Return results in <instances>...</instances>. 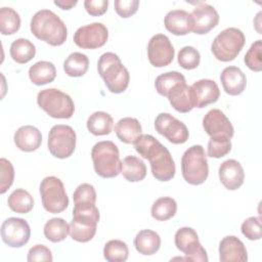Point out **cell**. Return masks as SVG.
<instances>
[{"instance_id": "1", "label": "cell", "mask_w": 262, "mask_h": 262, "mask_svg": "<svg viewBox=\"0 0 262 262\" xmlns=\"http://www.w3.org/2000/svg\"><path fill=\"white\" fill-rule=\"evenodd\" d=\"M135 150L149 161L151 174L159 181H169L175 176L176 167L169 149L150 134H141L133 143Z\"/></svg>"}, {"instance_id": "2", "label": "cell", "mask_w": 262, "mask_h": 262, "mask_svg": "<svg viewBox=\"0 0 262 262\" xmlns=\"http://www.w3.org/2000/svg\"><path fill=\"white\" fill-rule=\"evenodd\" d=\"M32 34L51 46L62 45L68 37V29L62 19L49 9L37 11L31 19Z\"/></svg>"}, {"instance_id": "3", "label": "cell", "mask_w": 262, "mask_h": 262, "mask_svg": "<svg viewBox=\"0 0 262 262\" xmlns=\"http://www.w3.org/2000/svg\"><path fill=\"white\" fill-rule=\"evenodd\" d=\"M100 215L95 204H75L73 219L69 223L70 236L79 243L91 241L97 228Z\"/></svg>"}, {"instance_id": "4", "label": "cell", "mask_w": 262, "mask_h": 262, "mask_svg": "<svg viewBox=\"0 0 262 262\" xmlns=\"http://www.w3.org/2000/svg\"><path fill=\"white\" fill-rule=\"evenodd\" d=\"M97 70L112 93H122L127 89L130 74L116 53L105 52L101 54L97 62Z\"/></svg>"}, {"instance_id": "5", "label": "cell", "mask_w": 262, "mask_h": 262, "mask_svg": "<svg viewBox=\"0 0 262 262\" xmlns=\"http://www.w3.org/2000/svg\"><path fill=\"white\" fill-rule=\"evenodd\" d=\"M94 171L102 178H114L121 173L122 161L118 146L110 140L99 141L91 150Z\"/></svg>"}, {"instance_id": "6", "label": "cell", "mask_w": 262, "mask_h": 262, "mask_svg": "<svg viewBox=\"0 0 262 262\" xmlns=\"http://www.w3.org/2000/svg\"><path fill=\"white\" fill-rule=\"evenodd\" d=\"M181 172L184 180L191 185H200L207 180L209 166L202 145H192L184 151L181 158Z\"/></svg>"}, {"instance_id": "7", "label": "cell", "mask_w": 262, "mask_h": 262, "mask_svg": "<svg viewBox=\"0 0 262 262\" xmlns=\"http://www.w3.org/2000/svg\"><path fill=\"white\" fill-rule=\"evenodd\" d=\"M38 105L52 118L70 119L75 112L71 96L56 88L41 90L37 95Z\"/></svg>"}, {"instance_id": "8", "label": "cell", "mask_w": 262, "mask_h": 262, "mask_svg": "<svg viewBox=\"0 0 262 262\" xmlns=\"http://www.w3.org/2000/svg\"><path fill=\"white\" fill-rule=\"evenodd\" d=\"M246 43L244 33L237 28H227L221 31L213 40L211 50L220 61L233 60Z\"/></svg>"}, {"instance_id": "9", "label": "cell", "mask_w": 262, "mask_h": 262, "mask_svg": "<svg viewBox=\"0 0 262 262\" xmlns=\"http://www.w3.org/2000/svg\"><path fill=\"white\" fill-rule=\"evenodd\" d=\"M40 195L44 209L49 213H60L69 206V198L64 185L55 176H47L41 181Z\"/></svg>"}, {"instance_id": "10", "label": "cell", "mask_w": 262, "mask_h": 262, "mask_svg": "<svg viewBox=\"0 0 262 262\" xmlns=\"http://www.w3.org/2000/svg\"><path fill=\"white\" fill-rule=\"evenodd\" d=\"M76 132L69 125H54L48 134V149L57 159H67L76 148Z\"/></svg>"}, {"instance_id": "11", "label": "cell", "mask_w": 262, "mask_h": 262, "mask_svg": "<svg viewBox=\"0 0 262 262\" xmlns=\"http://www.w3.org/2000/svg\"><path fill=\"white\" fill-rule=\"evenodd\" d=\"M176 248L182 252L185 257L180 258L186 261L208 262V256L205 248L201 245L196 231L191 227L179 228L174 236Z\"/></svg>"}, {"instance_id": "12", "label": "cell", "mask_w": 262, "mask_h": 262, "mask_svg": "<svg viewBox=\"0 0 262 262\" xmlns=\"http://www.w3.org/2000/svg\"><path fill=\"white\" fill-rule=\"evenodd\" d=\"M156 131L171 143L182 144L187 141L189 133L186 125L169 113H161L155 120Z\"/></svg>"}, {"instance_id": "13", "label": "cell", "mask_w": 262, "mask_h": 262, "mask_svg": "<svg viewBox=\"0 0 262 262\" xmlns=\"http://www.w3.org/2000/svg\"><path fill=\"white\" fill-rule=\"evenodd\" d=\"M108 38V30L101 23L80 27L74 34L75 44L83 49H96L103 46Z\"/></svg>"}, {"instance_id": "14", "label": "cell", "mask_w": 262, "mask_h": 262, "mask_svg": "<svg viewBox=\"0 0 262 262\" xmlns=\"http://www.w3.org/2000/svg\"><path fill=\"white\" fill-rule=\"evenodd\" d=\"M31 236L29 223L23 218L10 217L3 221L1 225L2 241L11 248L25 246Z\"/></svg>"}, {"instance_id": "15", "label": "cell", "mask_w": 262, "mask_h": 262, "mask_svg": "<svg viewBox=\"0 0 262 262\" xmlns=\"http://www.w3.org/2000/svg\"><path fill=\"white\" fill-rule=\"evenodd\" d=\"M174 54V47L166 35H154L148 41L147 57L151 66L156 68L166 67L173 61Z\"/></svg>"}, {"instance_id": "16", "label": "cell", "mask_w": 262, "mask_h": 262, "mask_svg": "<svg viewBox=\"0 0 262 262\" xmlns=\"http://www.w3.org/2000/svg\"><path fill=\"white\" fill-rule=\"evenodd\" d=\"M203 127L210 137L231 138L234 129L229 119L218 108L210 110L203 119Z\"/></svg>"}, {"instance_id": "17", "label": "cell", "mask_w": 262, "mask_h": 262, "mask_svg": "<svg viewBox=\"0 0 262 262\" xmlns=\"http://www.w3.org/2000/svg\"><path fill=\"white\" fill-rule=\"evenodd\" d=\"M192 18V32L198 35H204L214 29L219 23L217 10L210 4L200 2L190 13Z\"/></svg>"}, {"instance_id": "18", "label": "cell", "mask_w": 262, "mask_h": 262, "mask_svg": "<svg viewBox=\"0 0 262 262\" xmlns=\"http://www.w3.org/2000/svg\"><path fill=\"white\" fill-rule=\"evenodd\" d=\"M189 88L194 107L203 108L216 102L220 96V90L217 83L210 79L199 80L189 86Z\"/></svg>"}, {"instance_id": "19", "label": "cell", "mask_w": 262, "mask_h": 262, "mask_svg": "<svg viewBox=\"0 0 262 262\" xmlns=\"http://www.w3.org/2000/svg\"><path fill=\"white\" fill-rule=\"evenodd\" d=\"M219 179L223 186L229 190L239 188L245 180V172L242 164L233 159L224 161L219 167Z\"/></svg>"}, {"instance_id": "20", "label": "cell", "mask_w": 262, "mask_h": 262, "mask_svg": "<svg viewBox=\"0 0 262 262\" xmlns=\"http://www.w3.org/2000/svg\"><path fill=\"white\" fill-rule=\"evenodd\" d=\"M219 260L221 262H246L248 253L244 243L234 235L223 237L219 244Z\"/></svg>"}, {"instance_id": "21", "label": "cell", "mask_w": 262, "mask_h": 262, "mask_svg": "<svg viewBox=\"0 0 262 262\" xmlns=\"http://www.w3.org/2000/svg\"><path fill=\"white\" fill-rule=\"evenodd\" d=\"M164 25L167 31L176 36H183L192 31L191 15L183 9L169 11L165 16Z\"/></svg>"}, {"instance_id": "22", "label": "cell", "mask_w": 262, "mask_h": 262, "mask_svg": "<svg viewBox=\"0 0 262 262\" xmlns=\"http://www.w3.org/2000/svg\"><path fill=\"white\" fill-rule=\"evenodd\" d=\"M220 81L224 91L233 96L243 93L247 85L246 75L237 67H226L221 72Z\"/></svg>"}, {"instance_id": "23", "label": "cell", "mask_w": 262, "mask_h": 262, "mask_svg": "<svg viewBox=\"0 0 262 262\" xmlns=\"http://www.w3.org/2000/svg\"><path fill=\"white\" fill-rule=\"evenodd\" d=\"M14 143L23 151H34L38 149L42 143V134L38 128L32 125L19 127L13 136Z\"/></svg>"}, {"instance_id": "24", "label": "cell", "mask_w": 262, "mask_h": 262, "mask_svg": "<svg viewBox=\"0 0 262 262\" xmlns=\"http://www.w3.org/2000/svg\"><path fill=\"white\" fill-rule=\"evenodd\" d=\"M167 98L169 99L170 104L179 113H188L194 106L191 98L190 88L186 84V82L179 83L175 85L167 94Z\"/></svg>"}, {"instance_id": "25", "label": "cell", "mask_w": 262, "mask_h": 262, "mask_svg": "<svg viewBox=\"0 0 262 262\" xmlns=\"http://www.w3.org/2000/svg\"><path fill=\"white\" fill-rule=\"evenodd\" d=\"M134 247L141 255H154L161 247V237L154 230L142 229L134 237Z\"/></svg>"}, {"instance_id": "26", "label": "cell", "mask_w": 262, "mask_h": 262, "mask_svg": "<svg viewBox=\"0 0 262 262\" xmlns=\"http://www.w3.org/2000/svg\"><path fill=\"white\" fill-rule=\"evenodd\" d=\"M115 132L122 142L134 143L142 134V127L137 119L126 117L118 121L115 126Z\"/></svg>"}, {"instance_id": "27", "label": "cell", "mask_w": 262, "mask_h": 262, "mask_svg": "<svg viewBox=\"0 0 262 262\" xmlns=\"http://www.w3.org/2000/svg\"><path fill=\"white\" fill-rule=\"evenodd\" d=\"M29 77L33 84L41 86L51 83L56 77L55 66L47 60H40L29 69Z\"/></svg>"}, {"instance_id": "28", "label": "cell", "mask_w": 262, "mask_h": 262, "mask_svg": "<svg viewBox=\"0 0 262 262\" xmlns=\"http://www.w3.org/2000/svg\"><path fill=\"white\" fill-rule=\"evenodd\" d=\"M121 173L129 182H138L145 178L146 166L141 159L135 156H128L122 161Z\"/></svg>"}, {"instance_id": "29", "label": "cell", "mask_w": 262, "mask_h": 262, "mask_svg": "<svg viewBox=\"0 0 262 262\" xmlns=\"http://www.w3.org/2000/svg\"><path fill=\"white\" fill-rule=\"evenodd\" d=\"M87 129L95 136L107 135L114 127L113 117L105 112H94L87 120Z\"/></svg>"}, {"instance_id": "30", "label": "cell", "mask_w": 262, "mask_h": 262, "mask_svg": "<svg viewBox=\"0 0 262 262\" xmlns=\"http://www.w3.org/2000/svg\"><path fill=\"white\" fill-rule=\"evenodd\" d=\"M10 56L17 63H27L35 57L36 47L28 39L18 38L10 45Z\"/></svg>"}, {"instance_id": "31", "label": "cell", "mask_w": 262, "mask_h": 262, "mask_svg": "<svg viewBox=\"0 0 262 262\" xmlns=\"http://www.w3.org/2000/svg\"><path fill=\"white\" fill-rule=\"evenodd\" d=\"M7 204L11 211L18 214H27L34 207V199L29 191L17 188L9 194Z\"/></svg>"}, {"instance_id": "32", "label": "cell", "mask_w": 262, "mask_h": 262, "mask_svg": "<svg viewBox=\"0 0 262 262\" xmlns=\"http://www.w3.org/2000/svg\"><path fill=\"white\" fill-rule=\"evenodd\" d=\"M89 68V58L81 52L71 53L63 61V71L70 77H82Z\"/></svg>"}, {"instance_id": "33", "label": "cell", "mask_w": 262, "mask_h": 262, "mask_svg": "<svg viewBox=\"0 0 262 262\" xmlns=\"http://www.w3.org/2000/svg\"><path fill=\"white\" fill-rule=\"evenodd\" d=\"M45 237L52 243H59L69 234V224L62 218H51L49 219L43 229Z\"/></svg>"}, {"instance_id": "34", "label": "cell", "mask_w": 262, "mask_h": 262, "mask_svg": "<svg viewBox=\"0 0 262 262\" xmlns=\"http://www.w3.org/2000/svg\"><path fill=\"white\" fill-rule=\"evenodd\" d=\"M176 211V201L170 196L160 198L151 206V216L159 221H166L171 219L175 216Z\"/></svg>"}, {"instance_id": "35", "label": "cell", "mask_w": 262, "mask_h": 262, "mask_svg": "<svg viewBox=\"0 0 262 262\" xmlns=\"http://www.w3.org/2000/svg\"><path fill=\"white\" fill-rule=\"evenodd\" d=\"M20 28V16L11 7L0 8V32L2 35H12Z\"/></svg>"}, {"instance_id": "36", "label": "cell", "mask_w": 262, "mask_h": 262, "mask_svg": "<svg viewBox=\"0 0 262 262\" xmlns=\"http://www.w3.org/2000/svg\"><path fill=\"white\" fill-rule=\"evenodd\" d=\"M103 256L108 262H125L129 256L128 246L123 241L111 239L104 245Z\"/></svg>"}, {"instance_id": "37", "label": "cell", "mask_w": 262, "mask_h": 262, "mask_svg": "<svg viewBox=\"0 0 262 262\" xmlns=\"http://www.w3.org/2000/svg\"><path fill=\"white\" fill-rule=\"evenodd\" d=\"M182 82H186L184 76L179 72L172 71V72H167V73L159 75L156 79L155 86H156L157 92L160 95L167 97V94L169 93V91L175 85L182 83Z\"/></svg>"}, {"instance_id": "38", "label": "cell", "mask_w": 262, "mask_h": 262, "mask_svg": "<svg viewBox=\"0 0 262 262\" xmlns=\"http://www.w3.org/2000/svg\"><path fill=\"white\" fill-rule=\"evenodd\" d=\"M177 61L181 68L185 70H193L199 67L201 55L194 47L184 46L178 52Z\"/></svg>"}, {"instance_id": "39", "label": "cell", "mask_w": 262, "mask_h": 262, "mask_svg": "<svg viewBox=\"0 0 262 262\" xmlns=\"http://www.w3.org/2000/svg\"><path fill=\"white\" fill-rule=\"evenodd\" d=\"M231 150V141L227 137H211L208 142L207 154L211 158L219 159Z\"/></svg>"}, {"instance_id": "40", "label": "cell", "mask_w": 262, "mask_h": 262, "mask_svg": "<svg viewBox=\"0 0 262 262\" xmlns=\"http://www.w3.org/2000/svg\"><path fill=\"white\" fill-rule=\"evenodd\" d=\"M261 49H262V41H255L245 55V63L246 66L254 71L260 72L262 70V61H261Z\"/></svg>"}, {"instance_id": "41", "label": "cell", "mask_w": 262, "mask_h": 262, "mask_svg": "<svg viewBox=\"0 0 262 262\" xmlns=\"http://www.w3.org/2000/svg\"><path fill=\"white\" fill-rule=\"evenodd\" d=\"M0 193L3 194L13 183L14 168L10 161L2 158L0 160Z\"/></svg>"}, {"instance_id": "42", "label": "cell", "mask_w": 262, "mask_h": 262, "mask_svg": "<svg viewBox=\"0 0 262 262\" xmlns=\"http://www.w3.org/2000/svg\"><path fill=\"white\" fill-rule=\"evenodd\" d=\"M75 204H95L96 191L93 185L89 183L80 184L73 193Z\"/></svg>"}, {"instance_id": "43", "label": "cell", "mask_w": 262, "mask_h": 262, "mask_svg": "<svg viewBox=\"0 0 262 262\" xmlns=\"http://www.w3.org/2000/svg\"><path fill=\"white\" fill-rule=\"evenodd\" d=\"M242 233L250 241L260 239L262 236L261 229V218L260 217H249L242 223Z\"/></svg>"}, {"instance_id": "44", "label": "cell", "mask_w": 262, "mask_h": 262, "mask_svg": "<svg viewBox=\"0 0 262 262\" xmlns=\"http://www.w3.org/2000/svg\"><path fill=\"white\" fill-rule=\"evenodd\" d=\"M27 260L28 262H36V261L51 262L53 260V257L49 248H47L44 245H35L29 250Z\"/></svg>"}, {"instance_id": "45", "label": "cell", "mask_w": 262, "mask_h": 262, "mask_svg": "<svg viewBox=\"0 0 262 262\" xmlns=\"http://www.w3.org/2000/svg\"><path fill=\"white\" fill-rule=\"evenodd\" d=\"M115 10L121 17L127 18L133 15L139 6L138 0H116L115 3Z\"/></svg>"}, {"instance_id": "46", "label": "cell", "mask_w": 262, "mask_h": 262, "mask_svg": "<svg viewBox=\"0 0 262 262\" xmlns=\"http://www.w3.org/2000/svg\"><path fill=\"white\" fill-rule=\"evenodd\" d=\"M108 6L107 0H85L84 7L86 11L92 16L102 15Z\"/></svg>"}, {"instance_id": "47", "label": "cell", "mask_w": 262, "mask_h": 262, "mask_svg": "<svg viewBox=\"0 0 262 262\" xmlns=\"http://www.w3.org/2000/svg\"><path fill=\"white\" fill-rule=\"evenodd\" d=\"M78 2L77 1H74V0H57V1H54V4L56 6H58L59 8L63 9V10H69L71 9L72 7H74Z\"/></svg>"}]
</instances>
